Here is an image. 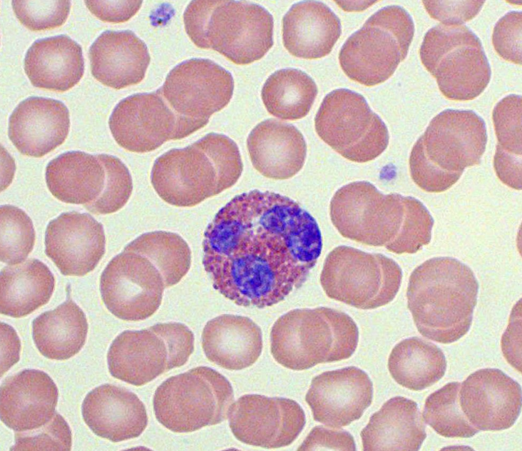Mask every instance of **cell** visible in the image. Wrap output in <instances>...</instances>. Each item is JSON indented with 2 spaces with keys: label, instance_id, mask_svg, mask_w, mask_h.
<instances>
[{
  "label": "cell",
  "instance_id": "cell-1",
  "mask_svg": "<svg viewBox=\"0 0 522 451\" xmlns=\"http://www.w3.org/2000/svg\"><path fill=\"white\" fill-rule=\"evenodd\" d=\"M203 263L236 305L264 308L300 288L322 249L315 219L292 199L253 190L235 196L208 226Z\"/></svg>",
  "mask_w": 522,
  "mask_h": 451
},
{
  "label": "cell",
  "instance_id": "cell-2",
  "mask_svg": "<svg viewBox=\"0 0 522 451\" xmlns=\"http://www.w3.org/2000/svg\"><path fill=\"white\" fill-rule=\"evenodd\" d=\"M478 292V281L468 265L454 258L436 257L411 273L407 307L422 336L449 344L469 330Z\"/></svg>",
  "mask_w": 522,
  "mask_h": 451
},
{
  "label": "cell",
  "instance_id": "cell-3",
  "mask_svg": "<svg viewBox=\"0 0 522 451\" xmlns=\"http://www.w3.org/2000/svg\"><path fill=\"white\" fill-rule=\"evenodd\" d=\"M239 148L230 138L210 133L154 162L150 181L158 195L178 207H193L232 187L242 172Z\"/></svg>",
  "mask_w": 522,
  "mask_h": 451
},
{
  "label": "cell",
  "instance_id": "cell-4",
  "mask_svg": "<svg viewBox=\"0 0 522 451\" xmlns=\"http://www.w3.org/2000/svg\"><path fill=\"white\" fill-rule=\"evenodd\" d=\"M487 143L483 119L471 110L446 109L430 121L409 156L414 182L429 193L449 189L464 169L480 163Z\"/></svg>",
  "mask_w": 522,
  "mask_h": 451
},
{
  "label": "cell",
  "instance_id": "cell-5",
  "mask_svg": "<svg viewBox=\"0 0 522 451\" xmlns=\"http://www.w3.org/2000/svg\"><path fill=\"white\" fill-rule=\"evenodd\" d=\"M183 21L197 47L215 50L237 65L260 60L273 45V17L256 4L192 1L185 10Z\"/></svg>",
  "mask_w": 522,
  "mask_h": 451
},
{
  "label": "cell",
  "instance_id": "cell-6",
  "mask_svg": "<svg viewBox=\"0 0 522 451\" xmlns=\"http://www.w3.org/2000/svg\"><path fill=\"white\" fill-rule=\"evenodd\" d=\"M359 340L354 320L327 307L292 310L280 317L270 332V350L281 365L294 370L350 358Z\"/></svg>",
  "mask_w": 522,
  "mask_h": 451
},
{
  "label": "cell",
  "instance_id": "cell-7",
  "mask_svg": "<svg viewBox=\"0 0 522 451\" xmlns=\"http://www.w3.org/2000/svg\"><path fill=\"white\" fill-rule=\"evenodd\" d=\"M414 34L413 19L403 7H384L346 40L339 54L340 66L364 86L384 83L406 57Z\"/></svg>",
  "mask_w": 522,
  "mask_h": 451
},
{
  "label": "cell",
  "instance_id": "cell-8",
  "mask_svg": "<svg viewBox=\"0 0 522 451\" xmlns=\"http://www.w3.org/2000/svg\"><path fill=\"white\" fill-rule=\"evenodd\" d=\"M419 56L442 94L450 100H473L490 81V64L482 44L463 24L441 23L431 28L424 35Z\"/></svg>",
  "mask_w": 522,
  "mask_h": 451
},
{
  "label": "cell",
  "instance_id": "cell-9",
  "mask_svg": "<svg viewBox=\"0 0 522 451\" xmlns=\"http://www.w3.org/2000/svg\"><path fill=\"white\" fill-rule=\"evenodd\" d=\"M411 196L383 194L368 181L348 183L334 194L329 205L332 224L344 238L384 246L396 253L401 243Z\"/></svg>",
  "mask_w": 522,
  "mask_h": 451
},
{
  "label": "cell",
  "instance_id": "cell-10",
  "mask_svg": "<svg viewBox=\"0 0 522 451\" xmlns=\"http://www.w3.org/2000/svg\"><path fill=\"white\" fill-rule=\"evenodd\" d=\"M234 402L230 382L205 366L172 376L156 389L153 410L158 421L174 432H191L227 418Z\"/></svg>",
  "mask_w": 522,
  "mask_h": 451
},
{
  "label": "cell",
  "instance_id": "cell-11",
  "mask_svg": "<svg viewBox=\"0 0 522 451\" xmlns=\"http://www.w3.org/2000/svg\"><path fill=\"white\" fill-rule=\"evenodd\" d=\"M194 350V335L180 323H158L140 330H125L112 342L107 361L111 375L142 386L185 365Z\"/></svg>",
  "mask_w": 522,
  "mask_h": 451
},
{
  "label": "cell",
  "instance_id": "cell-12",
  "mask_svg": "<svg viewBox=\"0 0 522 451\" xmlns=\"http://www.w3.org/2000/svg\"><path fill=\"white\" fill-rule=\"evenodd\" d=\"M401 279V268L392 258L340 245L327 255L319 280L329 298L369 310L392 301Z\"/></svg>",
  "mask_w": 522,
  "mask_h": 451
},
{
  "label": "cell",
  "instance_id": "cell-13",
  "mask_svg": "<svg viewBox=\"0 0 522 451\" xmlns=\"http://www.w3.org/2000/svg\"><path fill=\"white\" fill-rule=\"evenodd\" d=\"M319 137L347 160L366 163L387 148L389 132L364 97L347 88L331 91L314 118Z\"/></svg>",
  "mask_w": 522,
  "mask_h": 451
},
{
  "label": "cell",
  "instance_id": "cell-14",
  "mask_svg": "<svg viewBox=\"0 0 522 451\" xmlns=\"http://www.w3.org/2000/svg\"><path fill=\"white\" fill-rule=\"evenodd\" d=\"M233 90L232 74L206 59H191L179 64L158 89L175 114L196 131L228 104Z\"/></svg>",
  "mask_w": 522,
  "mask_h": 451
},
{
  "label": "cell",
  "instance_id": "cell-15",
  "mask_svg": "<svg viewBox=\"0 0 522 451\" xmlns=\"http://www.w3.org/2000/svg\"><path fill=\"white\" fill-rule=\"evenodd\" d=\"M108 125L116 143L134 153L153 151L168 141L182 139L196 131L175 114L158 90L121 100Z\"/></svg>",
  "mask_w": 522,
  "mask_h": 451
},
{
  "label": "cell",
  "instance_id": "cell-16",
  "mask_svg": "<svg viewBox=\"0 0 522 451\" xmlns=\"http://www.w3.org/2000/svg\"><path fill=\"white\" fill-rule=\"evenodd\" d=\"M165 288L163 277L145 256L123 250L103 271L101 297L108 310L127 321H139L153 315L160 305Z\"/></svg>",
  "mask_w": 522,
  "mask_h": 451
},
{
  "label": "cell",
  "instance_id": "cell-17",
  "mask_svg": "<svg viewBox=\"0 0 522 451\" xmlns=\"http://www.w3.org/2000/svg\"><path fill=\"white\" fill-rule=\"evenodd\" d=\"M227 417L236 439L267 449L290 445L306 422L304 412L296 401L256 394L238 398L231 405Z\"/></svg>",
  "mask_w": 522,
  "mask_h": 451
},
{
  "label": "cell",
  "instance_id": "cell-18",
  "mask_svg": "<svg viewBox=\"0 0 522 451\" xmlns=\"http://www.w3.org/2000/svg\"><path fill=\"white\" fill-rule=\"evenodd\" d=\"M459 405L478 430L501 431L512 427L521 410V385L501 370H476L461 384Z\"/></svg>",
  "mask_w": 522,
  "mask_h": 451
},
{
  "label": "cell",
  "instance_id": "cell-19",
  "mask_svg": "<svg viewBox=\"0 0 522 451\" xmlns=\"http://www.w3.org/2000/svg\"><path fill=\"white\" fill-rule=\"evenodd\" d=\"M372 397L373 385L369 375L350 366L315 376L305 400L315 421L339 429L359 420Z\"/></svg>",
  "mask_w": 522,
  "mask_h": 451
},
{
  "label": "cell",
  "instance_id": "cell-20",
  "mask_svg": "<svg viewBox=\"0 0 522 451\" xmlns=\"http://www.w3.org/2000/svg\"><path fill=\"white\" fill-rule=\"evenodd\" d=\"M105 246L103 227L88 213H61L46 229L45 253L64 275L83 276L92 271Z\"/></svg>",
  "mask_w": 522,
  "mask_h": 451
},
{
  "label": "cell",
  "instance_id": "cell-21",
  "mask_svg": "<svg viewBox=\"0 0 522 451\" xmlns=\"http://www.w3.org/2000/svg\"><path fill=\"white\" fill-rule=\"evenodd\" d=\"M69 129V111L63 103L32 96L19 103L11 114L8 135L21 154L40 158L61 146Z\"/></svg>",
  "mask_w": 522,
  "mask_h": 451
},
{
  "label": "cell",
  "instance_id": "cell-22",
  "mask_svg": "<svg viewBox=\"0 0 522 451\" xmlns=\"http://www.w3.org/2000/svg\"><path fill=\"white\" fill-rule=\"evenodd\" d=\"M58 397L57 387L47 373L22 370L1 386V420L14 432L38 429L54 416Z\"/></svg>",
  "mask_w": 522,
  "mask_h": 451
},
{
  "label": "cell",
  "instance_id": "cell-23",
  "mask_svg": "<svg viewBox=\"0 0 522 451\" xmlns=\"http://www.w3.org/2000/svg\"><path fill=\"white\" fill-rule=\"evenodd\" d=\"M81 411L91 431L113 442L138 437L148 425L145 407L138 397L114 385L104 384L90 391Z\"/></svg>",
  "mask_w": 522,
  "mask_h": 451
},
{
  "label": "cell",
  "instance_id": "cell-24",
  "mask_svg": "<svg viewBox=\"0 0 522 451\" xmlns=\"http://www.w3.org/2000/svg\"><path fill=\"white\" fill-rule=\"evenodd\" d=\"M88 56L93 76L115 89L141 82L150 61L146 44L130 30L103 31Z\"/></svg>",
  "mask_w": 522,
  "mask_h": 451
},
{
  "label": "cell",
  "instance_id": "cell-25",
  "mask_svg": "<svg viewBox=\"0 0 522 451\" xmlns=\"http://www.w3.org/2000/svg\"><path fill=\"white\" fill-rule=\"evenodd\" d=\"M249 156L254 168L272 179H288L303 167L307 144L302 133L293 125L270 118L259 123L247 139Z\"/></svg>",
  "mask_w": 522,
  "mask_h": 451
},
{
  "label": "cell",
  "instance_id": "cell-26",
  "mask_svg": "<svg viewBox=\"0 0 522 451\" xmlns=\"http://www.w3.org/2000/svg\"><path fill=\"white\" fill-rule=\"evenodd\" d=\"M341 32L339 19L319 1L296 3L282 19L284 46L298 58L317 59L328 55Z\"/></svg>",
  "mask_w": 522,
  "mask_h": 451
},
{
  "label": "cell",
  "instance_id": "cell-27",
  "mask_svg": "<svg viewBox=\"0 0 522 451\" xmlns=\"http://www.w3.org/2000/svg\"><path fill=\"white\" fill-rule=\"evenodd\" d=\"M202 347L207 358L217 365L230 370H242L260 356L262 331L247 317L221 315L205 325Z\"/></svg>",
  "mask_w": 522,
  "mask_h": 451
},
{
  "label": "cell",
  "instance_id": "cell-28",
  "mask_svg": "<svg viewBox=\"0 0 522 451\" xmlns=\"http://www.w3.org/2000/svg\"><path fill=\"white\" fill-rule=\"evenodd\" d=\"M24 71L34 86L65 92L83 77L82 48L66 35L36 40L26 51Z\"/></svg>",
  "mask_w": 522,
  "mask_h": 451
},
{
  "label": "cell",
  "instance_id": "cell-29",
  "mask_svg": "<svg viewBox=\"0 0 522 451\" xmlns=\"http://www.w3.org/2000/svg\"><path fill=\"white\" fill-rule=\"evenodd\" d=\"M360 436L364 451H417L426 433L416 402L397 396L371 416Z\"/></svg>",
  "mask_w": 522,
  "mask_h": 451
},
{
  "label": "cell",
  "instance_id": "cell-30",
  "mask_svg": "<svg viewBox=\"0 0 522 451\" xmlns=\"http://www.w3.org/2000/svg\"><path fill=\"white\" fill-rule=\"evenodd\" d=\"M45 176L46 186L56 198L83 206L100 196L106 181L98 154L79 151H68L52 159L46 166Z\"/></svg>",
  "mask_w": 522,
  "mask_h": 451
},
{
  "label": "cell",
  "instance_id": "cell-31",
  "mask_svg": "<svg viewBox=\"0 0 522 451\" xmlns=\"http://www.w3.org/2000/svg\"><path fill=\"white\" fill-rule=\"evenodd\" d=\"M1 313L21 318L46 304L54 290L55 278L41 260L28 259L1 271Z\"/></svg>",
  "mask_w": 522,
  "mask_h": 451
},
{
  "label": "cell",
  "instance_id": "cell-32",
  "mask_svg": "<svg viewBox=\"0 0 522 451\" xmlns=\"http://www.w3.org/2000/svg\"><path fill=\"white\" fill-rule=\"evenodd\" d=\"M88 328L83 311L69 299L35 318L32 323V336L41 355L49 359L63 360L81 350L86 340Z\"/></svg>",
  "mask_w": 522,
  "mask_h": 451
},
{
  "label": "cell",
  "instance_id": "cell-33",
  "mask_svg": "<svg viewBox=\"0 0 522 451\" xmlns=\"http://www.w3.org/2000/svg\"><path fill=\"white\" fill-rule=\"evenodd\" d=\"M447 363L435 344L419 337L404 339L392 349L388 369L400 385L420 391L437 382L445 374Z\"/></svg>",
  "mask_w": 522,
  "mask_h": 451
},
{
  "label": "cell",
  "instance_id": "cell-34",
  "mask_svg": "<svg viewBox=\"0 0 522 451\" xmlns=\"http://www.w3.org/2000/svg\"><path fill=\"white\" fill-rule=\"evenodd\" d=\"M317 94L314 80L297 69H283L265 82L261 97L269 113L282 120L294 121L306 116Z\"/></svg>",
  "mask_w": 522,
  "mask_h": 451
},
{
  "label": "cell",
  "instance_id": "cell-35",
  "mask_svg": "<svg viewBox=\"0 0 522 451\" xmlns=\"http://www.w3.org/2000/svg\"><path fill=\"white\" fill-rule=\"evenodd\" d=\"M123 250L147 258L161 274L165 288L179 283L190 268V249L184 239L175 233L159 230L143 233Z\"/></svg>",
  "mask_w": 522,
  "mask_h": 451
},
{
  "label": "cell",
  "instance_id": "cell-36",
  "mask_svg": "<svg viewBox=\"0 0 522 451\" xmlns=\"http://www.w3.org/2000/svg\"><path fill=\"white\" fill-rule=\"evenodd\" d=\"M461 383L451 382L430 394L425 400L422 418L439 435L466 438L478 430L467 420L459 405Z\"/></svg>",
  "mask_w": 522,
  "mask_h": 451
},
{
  "label": "cell",
  "instance_id": "cell-37",
  "mask_svg": "<svg viewBox=\"0 0 522 451\" xmlns=\"http://www.w3.org/2000/svg\"><path fill=\"white\" fill-rule=\"evenodd\" d=\"M521 95L510 94L495 106L492 119L498 143L494 162H521Z\"/></svg>",
  "mask_w": 522,
  "mask_h": 451
},
{
  "label": "cell",
  "instance_id": "cell-38",
  "mask_svg": "<svg viewBox=\"0 0 522 451\" xmlns=\"http://www.w3.org/2000/svg\"><path fill=\"white\" fill-rule=\"evenodd\" d=\"M1 215V261L9 265L24 262L32 251L36 233L33 222L21 208L4 205Z\"/></svg>",
  "mask_w": 522,
  "mask_h": 451
},
{
  "label": "cell",
  "instance_id": "cell-39",
  "mask_svg": "<svg viewBox=\"0 0 522 451\" xmlns=\"http://www.w3.org/2000/svg\"><path fill=\"white\" fill-rule=\"evenodd\" d=\"M106 171L104 188L100 196L84 207L94 214H109L122 208L133 191V181L126 166L117 157L98 154Z\"/></svg>",
  "mask_w": 522,
  "mask_h": 451
},
{
  "label": "cell",
  "instance_id": "cell-40",
  "mask_svg": "<svg viewBox=\"0 0 522 451\" xmlns=\"http://www.w3.org/2000/svg\"><path fill=\"white\" fill-rule=\"evenodd\" d=\"M11 5L18 20L33 31L61 26L66 22L71 9V1L67 0H14Z\"/></svg>",
  "mask_w": 522,
  "mask_h": 451
},
{
  "label": "cell",
  "instance_id": "cell-41",
  "mask_svg": "<svg viewBox=\"0 0 522 451\" xmlns=\"http://www.w3.org/2000/svg\"><path fill=\"white\" fill-rule=\"evenodd\" d=\"M72 445L71 429L64 418L56 412L42 427L25 432H16L11 450L69 451Z\"/></svg>",
  "mask_w": 522,
  "mask_h": 451
},
{
  "label": "cell",
  "instance_id": "cell-42",
  "mask_svg": "<svg viewBox=\"0 0 522 451\" xmlns=\"http://www.w3.org/2000/svg\"><path fill=\"white\" fill-rule=\"evenodd\" d=\"M522 13L511 11L496 24L492 44L496 52L504 60L521 66Z\"/></svg>",
  "mask_w": 522,
  "mask_h": 451
},
{
  "label": "cell",
  "instance_id": "cell-43",
  "mask_svg": "<svg viewBox=\"0 0 522 451\" xmlns=\"http://www.w3.org/2000/svg\"><path fill=\"white\" fill-rule=\"evenodd\" d=\"M484 1H422L430 16L444 24H463L474 19Z\"/></svg>",
  "mask_w": 522,
  "mask_h": 451
},
{
  "label": "cell",
  "instance_id": "cell-44",
  "mask_svg": "<svg viewBox=\"0 0 522 451\" xmlns=\"http://www.w3.org/2000/svg\"><path fill=\"white\" fill-rule=\"evenodd\" d=\"M356 450L352 435L345 430L314 427L297 450Z\"/></svg>",
  "mask_w": 522,
  "mask_h": 451
},
{
  "label": "cell",
  "instance_id": "cell-45",
  "mask_svg": "<svg viewBox=\"0 0 522 451\" xmlns=\"http://www.w3.org/2000/svg\"><path fill=\"white\" fill-rule=\"evenodd\" d=\"M142 1H85L88 10L100 20L111 23L128 21L140 9Z\"/></svg>",
  "mask_w": 522,
  "mask_h": 451
},
{
  "label": "cell",
  "instance_id": "cell-46",
  "mask_svg": "<svg viewBox=\"0 0 522 451\" xmlns=\"http://www.w3.org/2000/svg\"><path fill=\"white\" fill-rule=\"evenodd\" d=\"M520 331L521 315L518 318L517 303L511 313L508 327L503 335L501 347L503 355L508 363L521 373V338H518V337H521V333L518 335Z\"/></svg>",
  "mask_w": 522,
  "mask_h": 451
},
{
  "label": "cell",
  "instance_id": "cell-47",
  "mask_svg": "<svg viewBox=\"0 0 522 451\" xmlns=\"http://www.w3.org/2000/svg\"><path fill=\"white\" fill-rule=\"evenodd\" d=\"M1 375L19 359L21 343L15 330L6 323H1Z\"/></svg>",
  "mask_w": 522,
  "mask_h": 451
}]
</instances>
